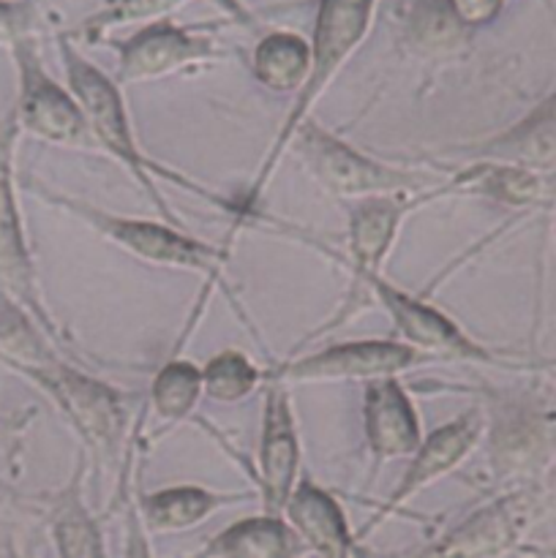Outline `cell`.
Masks as SVG:
<instances>
[{
	"instance_id": "4",
	"label": "cell",
	"mask_w": 556,
	"mask_h": 558,
	"mask_svg": "<svg viewBox=\"0 0 556 558\" xmlns=\"http://www.w3.org/2000/svg\"><path fill=\"white\" fill-rule=\"evenodd\" d=\"M287 150H292V156L327 194L343 202L379 194H420V191H431L445 183L439 174L376 161L333 131L311 123L309 118L294 129Z\"/></svg>"
},
{
	"instance_id": "19",
	"label": "cell",
	"mask_w": 556,
	"mask_h": 558,
	"mask_svg": "<svg viewBox=\"0 0 556 558\" xmlns=\"http://www.w3.org/2000/svg\"><path fill=\"white\" fill-rule=\"evenodd\" d=\"M249 496L216 494L200 485H174V488L153 490L142 499V521L153 534H178L200 526L202 521L227 505H238Z\"/></svg>"
},
{
	"instance_id": "5",
	"label": "cell",
	"mask_w": 556,
	"mask_h": 558,
	"mask_svg": "<svg viewBox=\"0 0 556 558\" xmlns=\"http://www.w3.org/2000/svg\"><path fill=\"white\" fill-rule=\"evenodd\" d=\"M27 189L38 191V196L47 199L49 205L82 218V221H85L87 227L96 229L104 240L114 243L118 248L129 251L131 256L147 262V265L202 272V276L210 278V281H218V278H221L223 265H227V251L216 248V245L205 243V240H196L194 234L180 229L178 223L114 216V213L101 210V207L96 205H87V202L82 199L55 194L47 185L33 183V180H27Z\"/></svg>"
},
{
	"instance_id": "6",
	"label": "cell",
	"mask_w": 556,
	"mask_h": 558,
	"mask_svg": "<svg viewBox=\"0 0 556 558\" xmlns=\"http://www.w3.org/2000/svg\"><path fill=\"white\" fill-rule=\"evenodd\" d=\"M442 196H447L445 183L431 191H420V194H379L347 202V256L349 267H352V289H349V298L343 308L338 311V316H333V322H327L322 330L311 332V336H325L327 330H336L349 316L358 314L363 305H371L363 294V281L368 276H379L382 265H385L387 254L398 238V229L407 221L409 213L428 205V202L442 199Z\"/></svg>"
},
{
	"instance_id": "24",
	"label": "cell",
	"mask_w": 556,
	"mask_h": 558,
	"mask_svg": "<svg viewBox=\"0 0 556 558\" xmlns=\"http://www.w3.org/2000/svg\"><path fill=\"white\" fill-rule=\"evenodd\" d=\"M202 398V368L191 360H169L156 374L150 403L164 423L174 425L189 417Z\"/></svg>"
},
{
	"instance_id": "3",
	"label": "cell",
	"mask_w": 556,
	"mask_h": 558,
	"mask_svg": "<svg viewBox=\"0 0 556 558\" xmlns=\"http://www.w3.org/2000/svg\"><path fill=\"white\" fill-rule=\"evenodd\" d=\"M11 371L33 381L58 407L85 450L96 456L98 466L109 469L118 461L129 430V407L123 392L71 363H63L58 354L44 363L11 365Z\"/></svg>"
},
{
	"instance_id": "27",
	"label": "cell",
	"mask_w": 556,
	"mask_h": 558,
	"mask_svg": "<svg viewBox=\"0 0 556 558\" xmlns=\"http://www.w3.org/2000/svg\"><path fill=\"white\" fill-rule=\"evenodd\" d=\"M41 11L36 0H0V47H14L25 38H36Z\"/></svg>"
},
{
	"instance_id": "23",
	"label": "cell",
	"mask_w": 556,
	"mask_h": 558,
	"mask_svg": "<svg viewBox=\"0 0 556 558\" xmlns=\"http://www.w3.org/2000/svg\"><path fill=\"white\" fill-rule=\"evenodd\" d=\"M491 452V461L505 477L540 469L543 458H551V417H545V423H540V417L501 420Z\"/></svg>"
},
{
	"instance_id": "12",
	"label": "cell",
	"mask_w": 556,
	"mask_h": 558,
	"mask_svg": "<svg viewBox=\"0 0 556 558\" xmlns=\"http://www.w3.org/2000/svg\"><path fill=\"white\" fill-rule=\"evenodd\" d=\"M545 499L540 490H512L474 510L467 521L445 534L428 554L439 556H501L516 550L523 534L540 521Z\"/></svg>"
},
{
	"instance_id": "7",
	"label": "cell",
	"mask_w": 556,
	"mask_h": 558,
	"mask_svg": "<svg viewBox=\"0 0 556 558\" xmlns=\"http://www.w3.org/2000/svg\"><path fill=\"white\" fill-rule=\"evenodd\" d=\"M14 114L0 125V294L14 300L33 322L44 330L49 341L60 343V327L47 311V303L38 289L36 259L27 245L25 223H22L20 202H16L14 180Z\"/></svg>"
},
{
	"instance_id": "14",
	"label": "cell",
	"mask_w": 556,
	"mask_h": 558,
	"mask_svg": "<svg viewBox=\"0 0 556 558\" xmlns=\"http://www.w3.org/2000/svg\"><path fill=\"white\" fill-rule=\"evenodd\" d=\"M120 82H150L180 69L221 58V47L205 33L174 25L172 20H153L142 31L118 44Z\"/></svg>"
},
{
	"instance_id": "18",
	"label": "cell",
	"mask_w": 556,
	"mask_h": 558,
	"mask_svg": "<svg viewBox=\"0 0 556 558\" xmlns=\"http://www.w3.org/2000/svg\"><path fill=\"white\" fill-rule=\"evenodd\" d=\"M450 196H483L505 207H540L551 199V183L543 172L518 163L472 161L445 180Z\"/></svg>"
},
{
	"instance_id": "20",
	"label": "cell",
	"mask_w": 556,
	"mask_h": 558,
	"mask_svg": "<svg viewBox=\"0 0 556 558\" xmlns=\"http://www.w3.org/2000/svg\"><path fill=\"white\" fill-rule=\"evenodd\" d=\"M298 534L289 529L283 515L243 518L223 529L213 543L202 548L205 556H245V558H283L303 554Z\"/></svg>"
},
{
	"instance_id": "1",
	"label": "cell",
	"mask_w": 556,
	"mask_h": 558,
	"mask_svg": "<svg viewBox=\"0 0 556 558\" xmlns=\"http://www.w3.org/2000/svg\"><path fill=\"white\" fill-rule=\"evenodd\" d=\"M376 3H379V0H319L314 36H311L309 41V76H305L303 85L294 90L298 93V96H294V104L289 107L287 118H283L281 129H278L276 140H273L259 172L254 174V180H251L249 189H245V196L238 205V210H234V218H240V221H254V218H259L256 205H259L262 196H265L267 183H270L273 172H276L278 163H281L294 129L309 118L314 101H319V96L330 87V82L336 80V74L343 69V63L352 58L354 49H358L360 44H363V38L368 36Z\"/></svg>"
},
{
	"instance_id": "10",
	"label": "cell",
	"mask_w": 556,
	"mask_h": 558,
	"mask_svg": "<svg viewBox=\"0 0 556 558\" xmlns=\"http://www.w3.org/2000/svg\"><path fill=\"white\" fill-rule=\"evenodd\" d=\"M485 428H488V414L483 407H469L467 412H461L458 417H452L450 423L439 425L436 430H431L428 436H423V441L418 445V450L412 452V463L403 472L401 483L392 488L390 499L379 507L374 518L365 523V529L360 532V537H368L379 523H385L387 518L396 515L403 505L414 499L420 490H425L428 485H434L436 480L447 477L450 472H456L469 456H472L474 447L483 439Z\"/></svg>"
},
{
	"instance_id": "2",
	"label": "cell",
	"mask_w": 556,
	"mask_h": 558,
	"mask_svg": "<svg viewBox=\"0 0 556 558\" xmlns=\"http://www.w3.org/2000/svg\"><path fill=\"white\" fill-rule=\"evenodd\" d=\"M60 58H63L65 82H69L71 96L76 98L82 114H85L87 129H90L96 147L107 150L114 161H120L125 169H129L131 178L142 185V191L150 196L156 210L161 213L169 223H178L180 227L178 216L169 210V202L158 194L156 189L158 174L172 180V183L185 185V189H191L194 194L205 196V199L213 202V205L229 207V213L234 216V202L221 199V196H216L213 191L196 189L191 180L180 178L178 172H169V169H161L158 163H153L145 153H142V147L136 145L134 129H131V120H129V109H125L123 96H120L118 82L109 80L98 65H93L90 60L82 58L80 49L69 41V36H60Z\"/></svg>"
},
{
	"instance_id": "17",
	"label": "cell",
	"mask_w": 556,
	"mask_h": 558,
	"mask_svg": "<svg viewBox=\"0 0 556 558\" xmlns=\"http://www.w3.org/2000/svg\"><path fill=\"white\" fill-rule=\"evenodd\" d=\"M554 96H545L532 112L516 125L472 147H461V156L472 161L518 163L548 174L554 169Z\"/></svg>"
},
{
	"instance_id": "26",
	"label": "cell",
	"mask_w": 556,
	"mask_h": 558,
	"mask_svg": "<svg viewBox=\"0 0 556 558\" xmlns=\"http://www.w3.org/2000/svg\"><path fill=\"white\" fill-rule=\"evenodd\" d=\"M183 3L185 0H107L96 14L82 22L76 33H82V41H98L107 31L134 25V22L161 20V16H169Z\"/></svg>"
},
{
	"instance_id": "15",
	"label": "cell",
	"mask_w": 556,
	"mask_h": 558,
	"mask_svg": "<svg viewBox=\"0 0 556 558\" xmlns=\"http://www.w3.org/2000/svg\"><path fill=\"white\" fill-rule=\"evenodd\" d=\"M363 428L376 463L409 458L423 441L418 409L398 376L363 381Z\"/></svg>"
},
{
	"instance_id": "8",
	"label": "cell",
	"mask_w": 556,
	"mask_h": 558,
	"mask_svg": "<svg viewBox=\"0 0 556 558\" xmlns=\"http://www.w3.org/2000/svg\"><path fill=\"white\" fill-rule=\"evenodd\" d=\"M16 65L14 120L20 131L60 147H96L87 120L69 87L58 85L38 54L36 38L11 47Z\"/></svg>"
},
{
	"instance_id": "29",
	"label": "cell",
	"mask_w": 556,
	"mask_h": 558,
	"mask_svg": "<svg viewBox=\"0 0 556 558\" xmlns=\"http://www.w3.org/2000/svg\"><path fill=\"white\" fill-rule=\"evenodd\" d=\"M213 3H216L218 9L223 11V14L232 16V20L245 22V25H251V22H254V16L249 14V9H245V5L240 3V0H213Z\"/></svg>"
},
{
	"instance_id": "16",
	"label": "cell",
	"mask_w": 556,
	"mask_h": 558,
	"mask_svg": "<svg viewBox=\"0 0 556 558\" xmlns=\"http://www.w3.org/2000/svg\"><path fill=\"white\" fill-rule=\"evenodd\" d=\"M283 521L298 534L300 545L311 554L341 558L354 554V537L349 529L347 512L333 494L314 483L311 477H300L292 494L283 501Z\"/></svg>"
},
{
	"instance_id": "30",
	"label": "cell",
	"mask_w": 556,
	"mask_h": 558,
	"mask_svg": "<svg viewBox=\"0 0 556 558\" xmlns=\"http://www.w3.org/2000/svg\"><path fill=\"white\" fill-rule=\"evenodd\" d=\"M16 499V490L9 488V483H3V477H0V507L9 505V501Z\"/></svg>"
},
{
	"instance_id": "28",
	"label": "cell",
	"mask_w": 556,
	"mask_h": 558,
	"mask_svg": "<svg viewBox=\"0 0 556 558\" xmlns=\"http://www.w3.org/2000/svg\"><path fill=\"white\" fill-rule=\"evenodd\" d=\"M507 0H447V11L463 27H483L499 16Z\"/></svg>"
},
{
	"instance_id": "22",
	"label": "cell",
	"mask_w": 556,
	"mask_h": 558,
	"mask_svg": "<svg viewBox=\"0 0 556 558\" xmlns=\"http://www.w3.org/2000/svg\"><path fill=\"white\" fill-rule=\"evenodd\" d=\"M311 69L309 41L298 33H267L254 49V80L273 93H294Z\"/></svg>"
},
{
	"instance_id": "25",
	"label": "cell",
	"mask_w": 556,
	"mask_h": 558,
	"mask_svg": "<svg viewBox=\"0 0 556 558\" xmlns=\"http://www.w3.org/2000/svg\"><path fill=\"white\" fill-rule=\"evenodd\" d=\"M262 371L238 349L216 354L202 368V396L218 403H238L259 387Z\"/></svg>"
},
{
	"instance_id": "9",
	"label": "cell",
	"mask_w": 556,
	"mask_h": 558,
	"mask_svg": "<svg viewBox=\"0 0 556 558\" xmlns=\"http://www.w3.org/2000/svg\"><path fill=\"white\" fill-rule=\"evenodd\" d=\"M363 294L368 303L385 308L390 322L396 325L398 336L414 347L418 352L428 354L431 360H461V363L501 365L499 352L483 347L472 336L461 330L450 316L442 314L428 300L412 292L392 287L379 276H368L363 281Z\"/></svg>"
},
{
	"instance_id": "13",
	"label": "cell",
	"mask_w": 556,
	"mask_h": 558,
	"mask_svg": "<svg viewBox=\"0 0 556 558\" xmlns=\"http://www.w3.org/2000/svg\"><path fill=\"white\" fill-rule=\"evenodd\" d=\"M300 477V436L287 381L267 379L259 436V501L262 512L281 515L283 501Z\"/></svg>"
},
{
	"instance_id": "11",
	"label": "cell",
	"mask_w": 556,
	"mask_h": 558,
	"mask_svg": "<svg viewBox=\"0 0 556 558\" xmlns=\"http://www.w3.org/2000/svg\"><path fill=\"white\" fill-rule=\"evenodd\" d=\"M434 363L407 341H352L319 349L305 357L287 360L267 374V379L287 381H368L382 376H398L418 365Z\"/></svg>"
},
{
	"instance_id": "21",
	"label": "cell",
	"mask_w": 556,
	"mask_h": 558,
	"mask_svg": "<svg viewBox=\"0 0 556 558\" xmlns=\"http://www.w3.org/2000/svg\"><path fill=\"white\" fill-rule=\"evenodd\" d=\"M82 463L71 483L49 499L47 521L60 556H101L104 539L98 521L85 510L80 496Z\"/></svg>"
}]
</instances>
